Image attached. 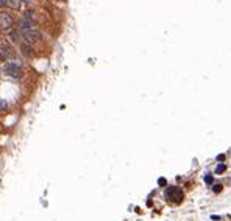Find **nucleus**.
I'll list each match as a JSON object with an SVG mask.
<instances>
[{
  "label": "nucleus",
  "instance_id": "nucleus-1",
  "mask_svg": "<svg viewBox=\"0 0 231 221\" xmlns=\"http://www.w3.org/2000/svg\"><path fill=\"white\" fill-rule=\"evenodd\" d=\"M166 198L170 201V203L178 204V203L183 201V192H181L178 187H169V189L166 190Z\"/></svg>",
  "mask_w": 231,
  "mask_h": 221
},
{
  "label": "nucleus",
  "instance_id": "nucleus-2",
  "mask_svg": "<svg viewBox=\"0 0 231 221\" xmlns=\"http://www.w3.org/2000/svg\"><path fill=\"white\" fill-rule=\"evenodd\" d=\"M3 72H5L8 77H13V78H21L22 77V67L17 62H8V64L3 67Z\"/></svg>",
  "mask_w": 231,
  "mask_h": 221
},
{
  "label": "nucleus",
  "instance_id": "nucleus-3",
  "mask_svg": "<svg viewBox=\"0 0 231 221\" xmlns=\"http://www.w3.org/2000/svg\"><path fill=\"white\" fill-rule=\"evenodd\" d=\"M22 38L25 39V42H28V44H35V42L41 41V33L36 31V30H24L22 31Z\"/></svg>",
  "mask_w": 231,
  "mask_h": 221
},
{
  "label": "nucleus",
  "instance_id": "nucleus-4",
  "mask_svg": "<svg viewBox=\"0 0 231 221\" xmlns=\"http://www.w3.org/2000/svg\"><path fill=\"white\" fill-rule=\"evenodd\" d=\"M14 20L8 13H0V30H8L9 27H13Z\"/></svg>",
  "mask_w": 231,
  "mask_h": 221
},
{
  "label": "nucleus",
  "instance_id": "nucleus-5",
  "mask_svg": "<svg viewBox=\"0 0 231 221\" xmlns=\"http://www.w3.org/2000/svg\"><path fill=\"white\" fill-rule=\"evenodd\" d=\"M0 59H14V50L9 45H0Z\"/></svg>",
  "mask_w": 231,
  "mask_h": 221
},
{
  "label": "nucleus",
  "instance_id": "nucleus-6",
  "mask_svg": "<svg viewBox=\"0 0 231 221\" xmlns=\"http://www.w3.org/2000/svg\"><path fill=\"white\" fill-rule=\"evenodd\" d=\"M33 25H35V22H31V20H28V19H25V17H22L21 20L17 22V27L22 30V31H24V30H30L33 27Z\"/></svg>",
  "mask_w": 231,
  "mask_h": 221
},
{
  "label": "nucleus",
  "instance_id": "nucleus-7",
  "mask_svg": "<svg viewBox=\"0 0 231 221\" xmlns=\"http://www.w3.org/2000/svg\"><path fill=\"white\" fill-rule=\"evenodd\" d=\"M21 51H22V55L24 56H27V58H30V56H31V47H30V44L28 42H22L21 44Z\"/></svg>",
  "mask_w": 231,
  "mask_h": 221
},
{
  "label": "nucleus",
  "instance_id": "nucleus-8",
  "mask_svg": "<svg viewBox=\"0 0 231 221\" xmlns=\"http://www.w3.org/2000/svg\"><path fill=\"white\" fill-rule=\"evenodd\" d=\"M22 17L28 19V20H31V22H36V20H38V14H36L33 9H27V11L24 13V16H22Z\"/></svg>",
  "mask_w": 231,
  "mask_h": 221
},
{
  "label": "nucleus",
  "instance_id": "nucleus-9",
  "mask_svg": "<svg viewBox=\"0 0 231 221\" xmlns=\"http://www.w3.org/2000/svg\"><path fill=\"white\" fill-rule=\"evenodd\" d=\"M6 5H9L11 8H14V9H19V2H17V0H6Z\"/></svg>",
  "mask_w": 231,
  "mask_h": 221
},
{
  "label": "nucleus",
  "instance_id": "nucleus-10",
  "mask_svg": "<svg viewBox=\"0 0 231 221\" xmlns=\"http://www.w3.org/2000/svg\"><path fill=\"white\" fill-rule=\"evenodd\" d=\"M9 39H11L13 42H17L19 41V33L17 31H11L9 33Z\"/></svg>",
  "mask_w": 231,
  "mask_h": 221
},
{
  "label": "nucleus",
  "instance_id": "nucleus-11",
  "mask_svg": "<svg viewBox=\"0 0 231 221\" xmlns=\"http://www.w3.org/2000/svg\"><path fill=\"white\" fill-rule=\"evenodd\" d=\"M225 170H226V165H225V164H220V165H217V168H216V173L220 174L222 171H225Z\"/></svg>",
  "mask_w": 231,
  "mask_h": 221
},
{
  "label": "nucleus",
  "instance_id": "nucleus-12",
  "mask_svg": "<svg viewBox=\"0 0 231 221\" xmlns=\"http://www.w3.org/2000/svg\"><path fill=\"white\" fill-rule=\"evenodd\" d=\"M6 108H8V104H6V101L0 100V109H6Z\"/></svg>",
  "mask_w": 231,
  "mask_h": 221
},
{
  "label": "nucleus",
  "instance_id": "nucleus-13",
  "mask_svg": "<svg viewBox=\"0 0 231 221\" xmlns=\"http://www.w3.org/2000/svg\"><path fill=\"white\" fill-rule=\"evenodd\" d=\"M204 181H206L208 184H212V176H206V177H204Z\"/></svg>",
  "mask_w": 231,
  "mask_h": 221
},
{
  "label": "nucleus",
  "instance_id": "nucleus-14",
  "mask_svg": "<svg viewBox=\"0 0 231 221\" xmlns=\"http://www.w3.org/2000/svg\"><path fill=\"white\" fill-rule=\"evenodd\" d=\"M3 6H6V0H0V8H3Z\"/></svg>",
  "mask_w": 231,
  "mask_h": 221
},
{
  "label": "nucleus",
  "instance_id": "nucleus-15",
  "mask_svg": "<svg viewBox=\"0 0 231 221\" xmlns=\"http://www.w3.org/2000/svg\"><path fill=\"white\" fill-rule=\"evenodd\" d=\"M159 184H161V185H166V179H164V177H161V179H159Z\"/></svg>",
  "mask_w": 231,
  "mask_h": 221
},
{
  "label": "nucleus",
  "instance_id": "nucleus-16",
  "mask_svg": "<svg viewBox=\"0 0 231 221\" xmlns=\"http://www.w3.org/2000/svg\"><path fill=\"white\" fill-rule=\"evenodd\" d=\"M220 190H222V187H220V185L219 187H214V192H220Z\"/></svg>",
  "mask_w": 231,
  "mask_h": 221
},
{
  "label": "nucleus",
  "instance_id": "nucleus-17",
  "mask_svg": "<svg viewBox=\"0 0 231 221\" xmlns=\"http://www.w3.org/2000/svg\"><path fill=\"white\" fill-rule=\"evenodd\" d=\"M211 218H212V220H216V221H217V220H220V216H217V215H212V216H211Z\"/></svg>",
  "mask_w": 231,
  "mask_h": 221
},
{
  "label": "nucleus",
  "instance_id": "nucleus-18",
  "mask_svg": "<svg viewBox=\"0 0 231 221\" xmlns=\"http://www.w3.org/2000/svg\"><path fill=\"white\" fill-rule=\"evenodd\" d=\"M22 2H30V0H22Z\"/></svg>",
  "mask_w": 231,
  "mask_h": 221
}]
</instances>
